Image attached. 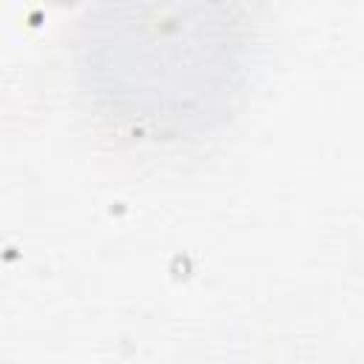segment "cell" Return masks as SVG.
<instances>
[{"label": "cell", "instance_id": "1", "mask_svg": "<svg viewBox=\"0 0 364 364\" xmlns=\"http://www.w3.org/2000/svg\"><path fill=\"white\" fill-rule=\"evenodd\" d=\"M233 6H105L77 28L91 105L151 136H196L230 117L253 71V28Z\"/></svg>", "mask_w": 364, "mask_h": 364}]
</instances>
